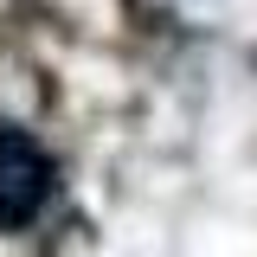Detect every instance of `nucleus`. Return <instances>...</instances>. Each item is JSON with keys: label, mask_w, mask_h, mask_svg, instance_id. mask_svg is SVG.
Returning a JSON list of instances; mask_svg holds the SVG:
<instances>
[{"label": "nucleus", "mask_w": 257, "mask_h": 257, "mask_svg": "<svg viewBox=\"0 0 257 257\" xmlns=\"http://www.w3.org/2000/svg\"><path fill=\"white\" fill-rule=\"evenodd\" d=\"M52 187H58V167L45 155V142L0 122V231H26L45 212Z\"/></svg>", "instance_id": "nucleus-1"}]
</instances>
